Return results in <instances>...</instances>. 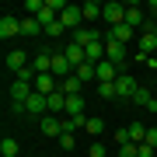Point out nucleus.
<instances>
[{"mask_svg":"<svg viewBox=\"0 0 157 157\" xmlns=\"http://www.w3.org/2000/svg\"><path fill=\"white\" fill-rule=\"evenodd\" d=\"M59 21H63V28H67V32H80V21H84V7L67 4V11L59 14Z\"/></svg>","mask_w":157,"mask_h":157,"instance_id":"obj_1","label":"nucleus"},{"mask_svg":"<svg viewBox=\"0 0 157 157\" xmlns=\"http://www.w3.org/2000/svg\"><path fill=\"white\" fill-rule=\"evenodd\" d=\"M52 77H56V80L73 77V63L67 59V52H52Z\"/></svg>","mask_w":157,"mask_h":157,"instance_id":"obj_2","label":"nucleus"},{"mask_svg":"<svg viewBox=\"0 0 157 157\" xmlns=\"http://www.w3.org/2000/svg\"><path fill=\"white\" fill-rule=\"evenodd\" d=\"M136 91H140L136 77H129V73H119V77H115V94H119V98H129V101H133Z\"/></svg>","mask_w":157,"mask_h":157,"instance_id":"obj_3","label":"nucleus"},{"mask_svg":"<svg viewBox=\"0 0 157 157\" xmlns=\"http://www.w3.org/2000/svg\"><path fill=\"white\" fill-rule=\"evenodd\" d=\"M32 94H35V87H32V84H25V80H14V84L7 87V98H11L14 105H25Z\"/></svg>","mask_w":157,"mask_h":157,"instance_id":"obj_4","label":"nucleus"},{"mask_svg":"<svg viewBox=\"0 0 157 157\" xmlns=\"http://www.w3.org/2000/svg\"><path fill=\"white\" fill-rule=\"evenodd\" d=\"M0 39H21V17H14V14L0 17Z\"/></svg>","mask_w":157,"mask_h":157,"instance_id":"obj_5","label":"nucleus"},{"mask_svg":"<svg viewBox=\"0 0 157 157\" xmlns=\"http://www.w3.org/2000/svg\"><path fill=\"white\" fill-rule=\"evenodd\" d=\"M147 21H150V17H147V11L140 4H126V25L129 28H147Z\"/></svg>","mask_w":157,"mask_h":157,"instance_id":"obj_6","label":"nucleus"},{"mask_svg":"<svg viewBox=\"0 0 157 157\" xmlns=\"http://www.w3.org/2000/svg\"><path fill=\"white\" fill-rule=\"evenodd\" d=\"M101 17H105L112 28H115V25H126V4H119V0L105 4V14H101Z\"/></svg>","mask_w":157,"mask_h":157,"instance_id":"obj_7","label":"nucleus"},{"mask_svg":"<svg viewBox=\"0 0 157 157\" xmlns=\"http://www.w3.org/2000/svg\"><path fill=\"white\" fill-rule=\"evenodd\" d=\"M25 112H32V115H49V98L35 91V94L25 101Z\"/></svg>","mask_w":157,"mask_h":157,"instance_id":"obj_8","label":"nucleus"},{"mask_svg":"<svg viewBox=\"0 0 157 157\" xmlns=\"http://www.w3.org/2000/svg\"><path fill=\"white\" fill-rule=\"evenodd\" d=\"M105 59H112L115 67L122 70V63H126V45H122V42H112V39H108V42H105Z\"/></svg>","mask_w":157,"mask_h":157,"instance_id":"obj_9","label":"nucleus"},{"mask_svg":"<svg viewBox=\"0 0 157 157\" xmlns=\"http://www.w3.org/2000/svg\"><path fill=\"white\" fill-rule=\"evenodd\" d=\"M119 73H122V70H119L112 59H101V63H98V84H112Z\"/></svg>","mask_w":157,"mask_h":157,"instance_id":"obj_10","label":"nucleus"},{"mask_svg":"<svg viewBox=\"0 0 157 157\" xmlns=\"http://www.w3.org/2000/svg\"><path fill=\"white\" fill-rule=\"evenodd\" d=\"M39 122H42V133H45V136H56V140L63 136V119H59V115H42Z\"/></svg>","mask_w":157,"mask_h":157,"instance_id":"obj_11","label":"nucleus"},{"mask_svg":"<svg viewBox=\"0 0 157 157\" xmlns=\"http://www.w3.org/2000/svg\"><path fill=\"white\" fill-rule=\"evenodd\" d=\"M35 91H39V94H52V91H59V80L52 77V73H39V77H35Z\"/></svg>","mask_w":157,"mask_h":157,"instance_id":"obj_12","label":"nucleus"},{"mask_svg":"<svg viewBox=\"0 0 157 157\" xmlns=\"http://www.w3.org/2000/svg\"><path fill=\"white\" fill-rule=\"evenodd\" d=\"M25 67H28V52H25V49H11V52H7V70L21 73Z\"/></svg>","mask_w":157,"mask_h":157,"instance_id":"obj_13","label":"nucleus"},{"mask_svg":"<svg viewBox=\"0 0 157 157\" xmlns=\"http://www.w3.org/2000/svg\"><path fill=\"white\" fill-rule=\"evenodd\" d=\"M73 45H80V49H87L91 42H101V35L94 32V28H80V32H73V39H70Z\"/></svg>","mask_w":157,"mask_h":157,"instance_id":"obj_14","label":"nucleus"},{"mask_svg":"<svg viewBox=\"0 0 157 157\" xmlns=\"http://www.w3.org/2000/svg\"><path fill=\"white\" fill-rule=\"evenodd\" d=\"M32 35H45V28L39 25V17H21V39H32Z\"/></svg>","mask_w":157,"mask_h":157,"instance_id":"obj_15","label":"nucleus"},{"mask_svg":"<svg viewBox=\"0 0 157 157\" xmlns=\"http://www.w3.org/2000/svg\"><path fill=\"white\" fill-rule=\"evenodd\" d=\"M73 77H77L80 84H91V80H98V67L94 63H80V67L73 70Z\"/></svg>","mask_w":157,"mask_h":157,"instance_id":"obj_16","label":"nucleus"},{"mask_svg":"<svg viewBox=\"0 0 157 157\" xmlns=\"http://www.w3.org/2000/svg\"><path fill=\"white\" fill-rule=\"evenodd\" d=\"M140 52H143V56H154V52H157V35L150 28H143V35H140Z\"/></svg>","mask_w":157,"mask_h":157,"instance_id":"obj_17","label":"nucleus"},{"mask_svg":"<svg viewBox=\"0 0 157 157\" xmlns=\"http://www.w3.org/2000/svg\"><path fill=\"white\" fill-rule=\"evenodd\" d=\"M45 98H49V115L67 112V94H63V91H52V94H45Z\"/></svg>","mask_w":157,"mask_h":157,"instance_id":"obj_18","label":"nucleus"},{"mask_svg":"<svg viewBox=\"0 0 157 157\" xmlns=\"http://www.w3.org/2000/svg\"><path fill=\"white\" fill-rule=\"evenodd\" d=\"M63 52H67V59L73 63V70H77L80 63H87V56H84V49H80V45H73V42H67V45H63Z\"/></svg>","mask_w":157,"mask_h":157,"instance_id":"obj_19","label":"nucleus"},{"mask_svg":"<svg viewBox=\"0 0 157 157\" xmlns=\"http://www.w3.org/2000/svg\"><path fill=\"white\" fill-rule=\"evenodd\" d=\"M73 115H84V94H70L67 98V119Z\"/></svg>","mask_w":157,"mask_h":157,"instance_id":"obj_20","label":"nucleus"},{"mask_svg":"<svg viewBox=\"0 0 157 157\" xmlns=\"http://www.w3.org/2000/svg\"><path fill=\"white\" fill-rule=\"evenodd\" d=\"M133 32H136V28H129V25H115V28L108 32V39H112V42H122V45H126L129 39H133Z\"/></svg>","mask_w":157,"mask_h":157,"instance_id":"obj_21","label":"nucleus"},{"mask_svg":"<svg viewBox=\"0 0 157 157\" xmlns=\"http://www.w3.org/2000/svg\"><path fill=\"white\" fill-rule=\"evenodd\" d=\"M101 14H105V4H98V0H87L84 4V21H98Z\"/></svg>","mask_w":157,"mask_h":157,"instance_id":"obj_22","label":"nucleus"},{"mask_svg":"<svg viewBox=\"0 0 157 157\" xmlns=\"http://www.w3.org/2000/svg\"><path fill=\"white\" fill-rule=\"evenodd\" d=\"M59 91L70 98V94H80V91H84V84H80L77 77H67V80H59Z\"/></svg>","mask_w":157,"mask_h":157,"instance_id":"obj_23","label":"nucleus"},{"mask_svg":"<svg viewBox=\"0 0 157 157\" xmlns=\"http://www.w3.org/2000/svg\"><path fill=\"white\" fill-rule=\"evenodd\" d=\"M150 101H154V91H150V87H140V91L133 94V105H140V108H147Z\"/></svg>","mask_w":157,"mask_h":157,"instance_id":"obj_24","label":"nucleus"},{"mask_svg":"<svg viewBox=\"0 0 157 157\" xmlns=\"http://www.w3.org/2000/svg\"><path fill=\"white\" fill-rule=\"evenodd\" d=\"M0 154L4 157H17V140L14 136H4V140H0Z\"/></svg>","mask_w":157,"mask_h":157,"instance_id":"obj_25","label":"nucleus"},{"mask_svg":"<svg viewBox=\"0 0 157 157\" xmlns=\"http://www.w3.org/2000/svg\"><path fill=\"white\" fill-rule=\"evenodd\" d=\"M129 140H133V143H143L147 140V126L143 122H133V126H129Z\"/></svg>","mask_w":157,"mask_h":157,"instance_id":"obj_26","label":"nucleus"},{"mask_svg":"<svg viewBox=\"0 0 157 157\" xmlns=\"http://www.w3.org/2000/svg\"><path fill=\"white\" fill-rule=\"evenodd\" d=\"M84 129H87V136H98L101 129H105V122H101V119H94V115H87V126H84Z\"/></svg>","mask_w":157,"mask_h":157,"instance_id":"obj_27","label":"nucleus"},{"mask_svg":"<svg viewBox=\"0 0 157 157\" xmlns=\"http://www.w3.org/2000/svg\"><path fill=\"white\" fill-rule=\"evenodd\" d=\"M119 157H140V143H122L119 147Z\"/></svg>","mask_w":157,"mask_h":157,"instance_id":"obj_28","label":"nucleus"},{"mask_svg":"<svg viewBox=\"0 0 157 157\" xmlns=\"http://www.w3.org/2000/svg\"><path fill=\"white\" fill-rule=\"evenodd\" d=\"M45 35H49V39H63V35H67V28H63V21H52L49 28H45Z\"/></svg>","mask_w":157,"mask_h":157,"instance_id":"obj_29","label":"nucleus"},{"mask_svg":"<svg viewBox=\"0 0 157 157\" xmlns=\"http://www.w3.org/2000/svg\"><path fill=\"white\" fill-rule=\"evenodd\" d=\"M98 98H115V80H112V84H98Z\"/></svg>","mask_w":157,"mask_h":157,"instance_id":"obj_30","label":"nucleus"},{"mask_svg":"<svg viewBox=\"0 0 157 157\" xmlns=\"http://www.w3.org/2000/svg\"><path fill=\"white\" fill-rule=\"evenodd\" d=\"M143 143H150L154 150H157V126H147V140Z\"/></svg>","mask_w":157,"mask_h":157,"instance_id":"obj_31","label":"nucleus"},{"mask_svg":"<svg viewBox=\"0 0 157 157\" xmlns=\"http://www.w3.org/2000/svg\"><path fill=\"white\" fill-rule=\"evenodd\" d=\"M59 147H63V150H73V133H63L59 136Z\"/></svg>","mask_w":157,"mask_h":157,"instance_id":"obj_32","label":"nucleus"},{"mask_svg":"<svg viewBox=\"0 0 157 157\" xmlns=\"http://www.w3.org/2000/svg\"><path fill=\"white\" fill-rule=\"evenodd\" d=\"M87 157H108V150H105L101 143H91V154H87Z\"/></svg>","mask_w":157,"mask_h":157,"instance_id":"obj_33","label":"nucleus"},{"mask_svg":"<svg viewBox=\"0 0 157 157\" xmlns=\"http://www.w3.org/2000/svg\"><path fill=\"white\" fill-rule=\"evenodd\" d=\"M140 157H154V147L150 143H140Z\"/></svg>","mask_w":157,"mask_h":157,"instance_id":"obj_34","label":"nucleus"},{"mask_svg":"<svg viewBox=\"0 0 157 157\" xmlns=\"http://www.w3.org/2000/svg\"><path fill=\"white\" fill-rule=\"evenodd\" d=\"M150 14L157 17V0H150V4H147V17H150Z\"/></svg>","mask_w":157,"mask_h":157,"instance_id":"obj_35","label":"nucleus"},{"mask_svg":"<svg viewBox=\"0 0 157 157\" xmlns=\"http://www.w3.org/2000/svg\"><path fill=\"white\" fill-rule=\"evenodd\" d=\"M147 28H150V32H154V35H157V21H147Z\"/></svg>","mask_w":157,"mask_h":157,"instance_id":"obj_36","label":"nucleus"},{"mask_svg":"<svg viewBox=\"0 0 157 157\" xmlns=\"http://www.w3.org/2000/svg\"><path fill=\"white\" fill-rule=\"evenodd\" d=\"M154 94H157V87H154Z\"/></svg>","mask_w":157,"mask_h":157,"instance_id":"obj_37","label":"nucleus"},{"mask_svg":"<svg viewBox=\"0 0 157 157\" xmlns=\"http://www.w3.org/2000/svg\"><path fill=\"white\" fill-rule=\"evenodd\" d=\"M154 119H157V112H154Z\"/></svg>","mask_w":157,"mask_h":157,"instance_id":"obj_38","label":"nucleus"}]
</instances>
